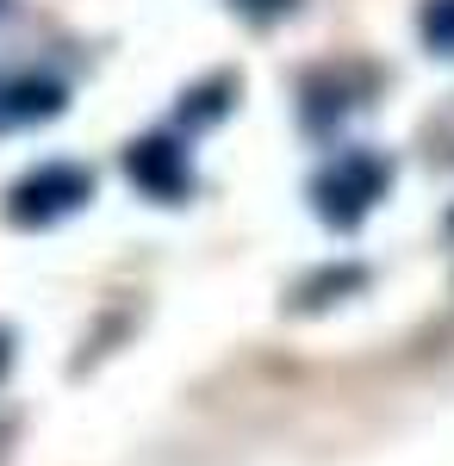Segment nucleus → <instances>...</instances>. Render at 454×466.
<instances>
[{"label":"nucleus","instance_id":"nucleus-3","mask_svg":"<svg viewBox=\"0 0 454 466\" xmlns=\"http://www.w3.org/2000/svg\"><path fill=\"white\" fill-rule=\"evenodd\" d=\"M125 168H131V180H138L150 199H181V193H187V180H193L187 149L169 144V137H143V144H131Z\"/></svg>","mask_w":454,"mask_h":466},{"label":"nucleus","instance_id":"nucleus-4","mask_svg":"<svg viewBox=\"0 0 454 466\" xmlns=\"http://www.w3.org/2000/svg\"><path fill=\"white\" fill-rule=\"evenodd\" d=\"M423 37L436 50H454V0H429L423 6Z\"/></svg>","mask_w":454,"mask_h":466},{"label":"nucleus","instance_id":"nucleus-2","mask_svg":"<svg viewBox=\"0 0 454 466\" xmlns=\"http://www.w3.org/2000/svg\"><path fill=\"white\" fill-rule=\"evenodd\" d=\"M81 199H88V175L69 168V162H50V168H37V175H26L13 187V206L6 212L19 218V224H50V218L75 212Z\"/></svg>","mask_w":454,"mask_h":466},{"label":"nucleus","instance_id":"nucleus-1","mask_svg":"<svg viewBox=\"0 0 454 466\" xmlns=\"http://www.w3.org/2000/svg\"><path fill=\"white\" fill-rule=\"evenodd\" d=\"M386 180H392V168H386L380 156L349 149V156H336V162L312 180V206H317V218H324V224L349 230V224H361V218L380 206Z\"/></svg>","mask_w":454,"mask_h":466}]
</instances>
